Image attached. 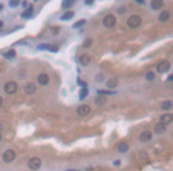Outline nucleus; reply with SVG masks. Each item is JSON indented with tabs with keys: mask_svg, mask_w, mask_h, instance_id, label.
Listing matches in <instances>:
<instances>
[{
	"mask_svg": "<svg viewBox=\"0 0 173 171\" xmlns=\"http://www.w3.org/2000/svg\"><path fill=\"white\" fill-rule=\"evenodd\" d=\"M141 15L138 14H133L130 15L129 19H127V28H130V29H135V28H140L141 26Z\"/></svg>",
	"mask_w": 173,
	"mask_h": 171,
	"instance_id": "nucleus-1",
	"label": "nucleus"
},
{
	"mask_svg": "<svg viewBox=\"0 0 173 171\" xmlns=\"http://www.w3.org/2000/svg\"><path fill=\"white\" fill-rule=\"evenodd\" d=\"M17 90H19V84H17L15 81H8V83H5V86H3V92L6 95H14Z\"/></svg>",
	"mask_w": 173,
	"mask_h": 171,
	"instance_id": "nucleus-2",
	"label": "nucleus"
},
{
	"mask_svg": "<svg viewBox=\"0 0 173 171\" xmlns=\"http://www.w3.org/2000/svg\"><path fill=\"white\" fill-rule=\"evenodd\" d=\"M115 25H116V17H115L113 14L104 15V19H103V26H104V28L110 29V28H113Z\"/></svg>",
	"mask_w": 173,
	"mask_h": 171,
	"instance_id": "nucleus-3",
	"label": "nucleus"
},
{
	"mask_svg": "<svg viewBox=\"0 0 173 171\" xmlns=\"http://www.w3.org/2000/svg\"><path fill=\"white\" fill-rule=\"evenodd\" d=\"M40 167H41V159L40 157H31L28 160V168L29 170L37 171V170H40Z\"/></svg>",
	"mask_w": 173,
	"mask_h": 171,
	"instance_id": "nucleus-4",
	"label": "nucleus"
},
{
	"mask_svg": "<svg viewBox=\"0 0 173 171\" xmlns=\"http://www.w3.org/2000/svg\"><path fill=\"white\" fill-rule=\"evenodd\" d=\"M2 159H3L5 164H11V162H14V159H15V151H14V150H11V148L5 150Z\"/></svg>",
	"mask_w": 173,
	"mask_h": 171,
	"instance_id": "nucleus-5",
	"label": "nucleus"
},
{
	"mask_svg": "<svg viewBox=\"0 0 173 171\" xmlns=\"http://www.w3.org/2000/svg\"><path fill=\"white\" fill-rule=\"evenodd\" d=\"M75 113L80 116V118H84V116H87V115L90 113V107H89L87 104H81V105H78V107H77Z\"/></svg>",
	"mask_w": 173,
	"mask_h": 171,
	"instance_id": "nucleus-6",
	"label": "nucleus"
},
{
	"mask_svg": "<svg viewBox=\"0 0 173 171\" xmlns=\"http://www.w3.org/2000/svg\"><path fill=\"white\" fill-rule=\"evenodd\" d=\"M23 90H25L26 95H34L35 92H37V84L35 83H26Z\"/></svg>",
	"mask_w": 173,
	"mask_h": 171,
	"instance_id": "nucleus-7",
	"label": "nucleus"
},
{
	"mask_svg": "<svg viewBox=\"0 0 173 171\" xmlns=\"http://www.w3.org/2000/svg\"><path fill=\"white\" fill-rule=\"evenodd\" d=\"M78 61H80V64L83 67H86V66H90V63H92V57H90L89 53H83V55L78 58Z\"/></svg>",
	"mask_w": 173,
	"mask_h": 171,
	"instance_id": "nucleus-8",
	"label": "nucleus"
},
{
	"mask_svg": "<svg viewBox=\"0 0 173 171\" xmlns=\"http://www.w3.org/2000/svg\"><path fill=\"white\" fill-rule=\"evenodd\" d=\"M170 69V63L169 61H161L156 64V72L158 74H164V72H167Z\"/></svg>",
	"mask_w": 173,
	"mask_h": 171,
	"instance_id": "nucleus-9",
	"label": "nucleus"
},
{
	"mask_svg": "<svg viewBox=\"0 0 173 171\" xmlns=\"http://www.w3.org/2000/svg\"><path fill=\"white\" fill-rule=\"evenodd\" d=\"M172 121H173V115L172 113H162L161 118H159V124H162V125H167Z\"/></svg>",
	"mask_w": 173,
	"mask_h": 171,
	"instance_id": "nucleus-10",
	"label": "nucleus"
},
{
	"mask_svg": "<svg viewBox=\"0 0 173 171\" xmlns=\"http://www.w3.org/2000/svg\"><path fill=\"white\" fill-rule=\"evenodd\" d=\"M118 83H120L118 76H110V78L106 81V86H107V89H116L118 87Z\"/></svg>",
	"mask_w": 173,
	"mask_h": 171,
	"instance_id": "nucleus-11",
	"label": "nucleus"
},
{
	"mask_svg": "<svg viewBox=\"0 0 173 171\" xmlns=\"http://www.w3.org/2000/svg\"><path fill=\"white\" fill-rule=\"evenodd\" d=\"M37 83H39L40 86H48V84H49V75H48V74H40V75L37 76Z\"/></svg>",
	"mask_w": 173,
	"mask_h": 171,
	"instance_id": "nucleus-12",
	"label": "nucleus"
},
{
	"mask_svg": "<svg viewBox=\"0 0 173 171\" xmlns=\"http://www.w3.org/2000/svg\"><path fill=\"white\" fill-rule=\"evenodd\" d=\"M138 139H140V142H149V141H152V131H149V130L142 131Z\"/></svg>",
	"mask_w": 173,
	"mask_h": 171,
	"instance_id": "nucleus-13",
	"label": "nucleus"
},
{
	"mask_svg": "<svg viewBox=\"0 0 173 171\" xmlns=\"http://www.w3.org/2000/svg\"><path fill=\"white\" fill-rule=\"evenodd\" d=\"M159 107H161V110H166V112H169V110H172L173 102H172L170 100H164V101L159 104Z\"/></svg>",
	"mask_w": 173,
	"mask_h": 171,
	"instance_id": "nucleus-14",
	"label": "nucleus"
},
{
	"mask_svg": "<svg viewBox=\"0 0 173 171\" xmlns=\"http://www.w3.org/2000/svg\"><path fill=\"white\" fill-rule=\"evenodd\" d=\"M116 150L120 153H127V151H129V144H127V142H120L116 145Z\"/></svg>",
	"mask_w": 173,
	"mask_h": 171,
	"instance_id": "nucleus-15",
	"label": "nucleus"
},
{
	"mask_svg": "<svg viewBox=\"0 0 173 171\" xmlns=\"http://www.w3.org/2000/svg\"><path fill=\"white\" fill-rule=\"evenodd\" d=\"M169 19H170V12H169V11H162V12H159V15H158V20H159L161 23L167 22Z\"/></svg>",
	"mask_w": 173,
	"mask_h": 171,
	"instance_id": "nucleus-16",
	"label": "nucleus"
},
{
	"mask_svg": "<svg viewBox=\"0 0 173 171\" xmlns=\"http://www.w3.org/2000/svg\"><path fill=\"white\" fill-rule=\"evenodd\" d=\"M150 6H152V9H161V8L164 6V2H158V0H153V2H150Z\"/></svg>",
	"mask_w": 173,
	"mask_h": 171,
	"instance_id": "nucleus-17",
	"label": "nucleus"
},
{
	"mask_svg": "<svg viewBox=\"0 0 173 171\" xmlns=\"http://www.w3.org/2000/svg\"><path fill=\"white\" fill-rule=\"evenodd\" d=\"M164 131H166V125H162V124H158L156 127H155V133H158V134H162Z\"/></svg>",
	"mask_w": 173,
	"mask_h": 171,
	"instance_id": "nucleus-18",
	"label": "nucleus"
},
{
	"mask_svg": "<svg viewBox=\"0 0 173 171\" xmlns=\"http://www.w3.org/2000/svg\"><path fill=\"white\" fill-rule=\"evenodd\" d=\"M32 6H29L28 8V9H26V11H23V14H22V17H23V19H29V17L32 15Z\"/></svg>",
	"mask_w": 173,
	"mask_h": 171,
	"instance_id": "nucleus-19",
	"label": "nucleus"
},
{
	"mask_svg": "<svg viewBox=\"0 0 173 171\" xmlns=\"http://www.w3.org/2000/svg\"><path fill=\"white\" fill-rule=\"evenodd\" d=\"M72 5H74V2H71V0H65V2L61 3V8H63V9H69Z\"/></svg>",
	"mask_w": 173,
	"mask_h": 171,
	"instance_id": "nucleus-20",
	"label": "nucleus"
},
{
	"mask_svg": "<svg viewBox=\"0 0 173 171\" xmlns=\"http://www.w3.org/2000/svg\"><path fill=\"white\" fill-rule=\"evenodd\" d=\"M84 25H86V20L81 19V20H78V22L74 23V28H81V26H84Z\"/></svg>",
	"mask_w": 173,
	"mask_h": 171,
	"instance_id": "nucleus-21",
	"label": "nucleus"
},
{
	"mask_svg": "<svg viewBox=\"0 0 173 171\" xmlns=\"http://www.w3.org/2000/svg\"><path fill=\"white\" fill-rule=\"evenodd\" d=\"M72 15H74V12H72V11H68L65 15L61 17V20H71V19H72Z\"/></svg>",
	"mask_w": 173,
	"mask_h": 171,
	"instance_id": "nucleus-22",
	"label": "nucleus"
},
{
	"mask_svg": "<svg viewBox=\"0 0 173 171\" xmlns=\"http://www.w3.org/2000/svg\"><path fill=\"white\" fill-rule=\"evenodd\" d=\"M145 79H147V81H153L155 79V72H147V74H145Z\"/></svg>",
	"mask_w": 173,
	"mask_h": 171,
	"instance_id": "nucleus-23",
	"label": "nucleus"
},
{
	"mask_svg": "<svg viewBox=\"0 0 173 171\" xmlns=\"http://www.w3.org/2000/svg\"><path fill=\"white\" fill-rule=\"evenodd\" d=\"M87 93H89L87 87H83V89H81V93H80V98H81V100H83L84 96H87Z\"/></svg>",
	"mask_w": 173,
	"mask_h": 171,
	"instance_id": "nucleus-24",
	"label": "nucleus"
},
{
	"mask_svg": "<svg viewBox=\"0 0 173 171\" xmlns=\"http://www.w3.org/2000/svg\"><path fill=\"white\" fill-rule=\"evenodd\" d=\"M5 57H6V58H14V57H15V51H8V52L5 53Z\"/></svg>",
	"mask_w": 173,
	"mask_h": 171,
	"instance_id": "nucleus-25",
	"label": "nucleus"
},
{
	"mask_svg": "<svg viewBox=\"0 0 173 171\" xmlns=\"http://www.w3.org/2000/svg\"><path fill=\"white\" fill-rule=\"evenodd\" d=\"M20 3H22V2H19V0H11V2H9V6H11V8H17Z\"/></svg>",
	"mask_w": 173,
	"mask_h": 171,
	"instance_id": "nucleus-26",
	"label": "nucleus"
},
{
	"mask_svg": "<svg viewBox=\"0 0 173 171\" xmlns=\"http://www.w3.org/2000/svg\"><path fill=\"white\" fill-rule=\"evenodd\" d=\"M95 81H97V83H101V81H104V75L103 74H98L95 76Z\"/></svg>",
	"mask_w": 173,
	"mask_h": 171,
	"instance_id": "nucleus-27",
	"label": "nucleus"
},
{
	"mask_svg": "<svg viewBox=\"0 0 173 171\" xmlns=\"http://www.w3.org/2000/svg\"><path fill=\"white\" fill-rule=\"evenodd\" d=\"M90 44H92V38H87V40L83 43V48H89Z\"/></svg>",
	"mask_w": 173,
	"mask_h": 171,
	"instance_id": "nucleus-28",
	"label": "nucleus"
},
{
	"mask_svg": "<svg viewBox=\"0 0 173 171\" xmlns=\"http://www.w3.org/2000/svg\"><path fill=\"white\" fill-rule=\"evenodd\" d=\"M98 105H103L104 104V98H97V101H95Z\"/></svg>",
	"mask_w": 173,
	"mask_h": 171,
	"instance_id": "nucleus-29",
	"label": "nucleus"
},
{
	"mask_svg": "<svg viewBox=\"0 0 173 171\" xmlns=\"http://www.w3.org/2000/svg\"><path fill=\"white\" fill-rule=\"evenodd\" d=\"M84 3H86V5H89V6H90V5H94V2H92V0H86Z\"/></svg>",
	"mask_w": 173,
	"mask_h": 171,
	"instance_id": "nucleus-30",
	"label": "nucleus"
},
{
	"mask_svg": "<svg viewBox=\"0 0 173 171\" xmlns=\"http://www.w3.org/2000/svg\"><path fill=\"white\" fill-rule=\"evenodd\" d=\"M135 3H138V5H144L145 2H144V0H136V2Z\"/></svg>",
	"mask_w": 173,
	"mask_h": 171,
	"instance_id": "nucleus-31",
	"label": "nucleus"
},
{
	"mask_svg": "<svg viewBox=\"0 0 173 171\" xmlns=\"http://www.w3.org/2000/svg\"><path fill=\"white\" fill-rule=\"evenodd\" d=\"M2 105H3V98L0 96V107H2Z\"/></svg>",
	"mask_w": 173,
	"mask_h": 171,
	"instance_id": "nucleus-32",
	"label": "nucleus"
},
{
	"mask_svg": "<svg viewBox=\"0 0 173 171\" xmlns=\"http://www.w3.org/2000/svg\"><path fill=\"white\" fill-rule=\"evenodd\" d=\"M2 26H3V22H2V20H0V29H2Z\"/></svg>",
	"mask_w": 173,
	"mask_h": 171,
	"instance_id": "nucleus-33",
	"label": "nucleus"
},
{
	"mask_svg": "<svg viewBox=\"0 0 173 171\" xmlns=\"http://www.w3.org/2000/svg\"><path fill=\"white\" fill-rule=\"evenodd\" d=\"M2 128H3V125H2V124H0V131H2Z\"/></svg>",
	"mask_w": 173,
	"mask_h": 171,
	"instance_id": "nucleus-34",
	"label": "nucleus"
},
{
	"mask_svg": "<svg viewBox=\"0 0 173 171\" xmlns=\"http://www.w3.org/2000/svg\"><path fill=\"white\" fill-rule=\"evenodd\" d=\"M0 141H2V134H0Z\"/></svg>",
	"mask_w": 173,
	"mask_h": 171,
	"instance_id": "nucleus-35",
	"label": "nucleus"
},
{
	"mask_svg": "<svg viewBox=\"0 0 173 171\" xmlns=\"http://www.w3.org/2000/svg\"><path fill=\"white\" fill-rule=\"evenodd\" d=\"M0 11H2V6H0Z\"/></svg>",
	"mask_w": 173,
	"mask_h": 171,
	"instance_id": "nucleus-36",
	"label": "nucleus"
},
{
	"mask_svg": "<svg viewBox=\"0 0 173 171\" xmlns=\"http://www.w3.org/2000/svg\"><path fill=\"white\" fill-rule=\"evenodd\" d=\"M74 171H75V170H74Z\"/></svg>",
	"mask_w": 173,
	"mask_h": 171,
	"instance_id": "nucleus-37",
	"label": "nucleus"
}]
</instances>
